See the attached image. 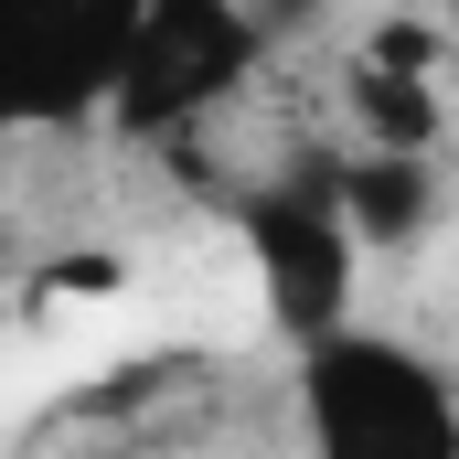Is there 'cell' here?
<instances>
[{"instance_id":"cell-1","label":"cell","mask_w":459,"mask_h":459,"mask_svg":"<svg viewBox=\"0 0 459 459\" xmlns=\"http://www.w3.org/2000/svg\"><path fill=\"white\" fill-rule=\"evenodd\" d=\"M310 459H459V385L385 332H332L299 352Z\"/></svg>"},{"instance_id":"cell-2","label":"cell","mask_w":459,"mask_h":459,"mask_svg":"<svg viewBox=\"0 0 459 459\" xmlns=\"http://www.w3.org/2000/svg\"><path fill=\"white\" fill-rule=\"evenodd\" d=\"M246 256H256V289H267V321L289 342H332L352 332V278H363V246H352L342 204H332V160H299L289 182L246 193Z\"/></svg>"},{"instance_id":"cell-3","label":"cell","mask_w":459,"mask_h":459,"mask_svg":"<svg viewBox=\"0 0 459 459\" xmlns=\"http://www.w3.org/2000/svg\"><path fill=\"white\" fill-rule=\"evenodd\" d=\"M246 65H256V22L246 11H225V0H150V11H128V54H117L108 117L139 128V139H160V128L204 117L214 97H235Z\"/></svg>"},{"instance_id":"cell-4","label":"cell","mask_w":459,"mask_h":459,"mask_svg":"<svg viewBox=\"0 0 459 459\" xmlns=\"http://www.w3.org/2000/svg\"><path fill=\"white\" fill-rule=\"evenodd\" d=\"M128 0H0V128H65L117 97Z\"/></svg>"},{"instance_id":"cell-5","label":"cell","mask_w":459,"mask_h":459,"mask_svg":"<svg viewBox=\"0 0 459 459\" xmlns=\"http://www.w3.org/2000/svg\"><path fill=\"white\" fill-rule=\"evenodd\" d=\"M332 204H342L352 246H417L428 214H438V182H428V160H374V150H352V160H332Z\"/></svg>"},{"instance_id":"cell-6","label":"cell","mask_w":459,"mask_h":459,"mask_svg":"<svg viewBox=\"0 0 459 459\" xmlns=\"http://www.w3.org/2000/svg\"><path fill=\"white\" fill-rule=\"evenodd\" d=\"M352 117H363L374 160H428V139H438V86H428V75L363 65V75H352Z\"/></svg>"}]
</instances>
